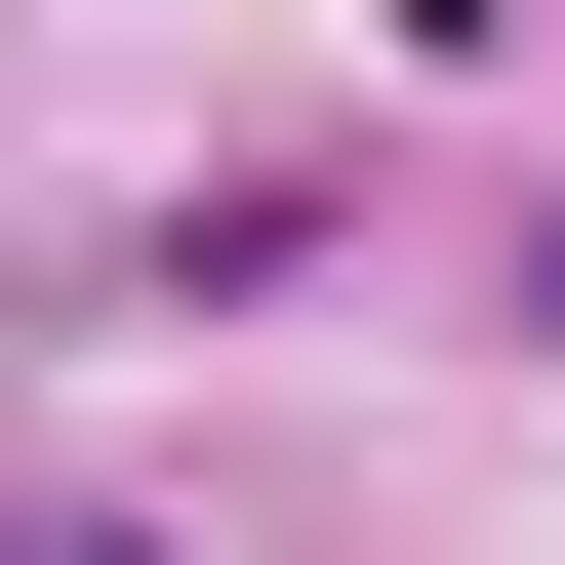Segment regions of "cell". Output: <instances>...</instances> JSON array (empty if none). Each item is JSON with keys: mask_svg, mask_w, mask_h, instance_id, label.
Here are the masks:
<instances>
[{"mask_svg": "<svg viewBox=\"0 0 565 565\" xmlns=\"http://www.w3.org/2000/svg\"><path fill=\"white\" fill-rule=\"evenodd\" d=\"M0 565H121V525H0Z\"/></svg>", "mask_w": 565, "mask_h": 565, "instance_id": "6da1fadb", "label": "cell"}]
</instances>
